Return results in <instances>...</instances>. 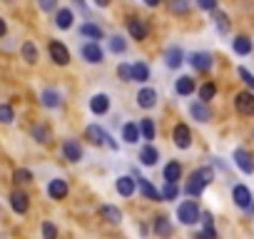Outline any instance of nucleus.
<instances>
[{
    "label": "nucleus",
    "instance_id": "48",
    "mask_svg": "<svg viewBox=\"0 0 254 239\" xmlns=\"http://www.w3.org/2000/svg\"><path fill=\"white\" fill-rule=\"evenodd\" d=\"M197 5H199L202 10H214V8H217V0H197Z\"/></svg>",
    "mask_w": 254,
    "mask_h": 239
},
{
    "label": "nucleus",
    "instance_id": "44",
    "mask_svg": "<svg viewBox=\"0 0 254 239\" xmlns=\"http://www.w3.org/2000/svg\"><path fill=\"white\" fill-rule=\"evenodd\" d=\"M117 75H120L125 82H130V80H132V65H117Z\"/></svg>",
    "mask_w": 254,
    "mask_h": 239
},
{
    "label": "nucleus",
    "instance_id": "42",
    "mask_svg": "<svg viewBox=\"0 0 254 239\" xmlns=\"http://www.w3.org/2000/svg\"><path fill=\"white\" fill-rule=\"evenodd\" d=\"M170 8H172V13H177V15H187V10H190V3H187V0H172V3H170Z\"/></svg>",
    "mask_w": 254,
    "mask_h": 239
},
{
    "label": "nucleus",
    "instance_id": "43",
    "mask_svg": "<svg viewBox=\"0 0 254 239\" xmlns=\"http://www.w3.org/2000/svg\"><path fill=\"white\" fill-rule=\"evenodd\" d=\"M125 48H127L125 38H120V35H112V38H110V50H112V53H125Z\"/></svg>",
    "mask_w": 254,
    "mask_h": 239
},
{
    "label": "nucleus",
    "instance_id": "35",
    "mask_svg": "<svg viewBox=\"0 0 254 239\" xmlns=\"http://www.w3.org/2000/svg\"><path fill=\"white\" fill-rule=\"evenodd\" d=\"M140 130H142V137H145L147 142H150V140H155V122H152L150 117H145L142 122H140Z\"/></svg>",
    "mask_w": 254,
    "mask_h": 239
},
{
    "label": "nucleus",
    "instance_id": "23",
    "mask_svg": "<svg viewBox=\"0 0 254 239\" xmlns=\"http://www.w3.org/2000/svg\"><path fill=\"white\" fill-rule=\"evenodd\" d=\"M175 90H177V95H182V97H187V95H192V92H194V80H192L190 75H182V77L177 80V85H175Z\"/></svg>",
    "mask_w": 254,
    "mask_h": 239
},
{
    "label": "nucleus",
    "instance_id": "32",
    "mask_svg": "<svg viewBox=\"0 0 254 239\" xmlns=\"http://www.w3.org/2000/svg\"><path fill=\"white\" fill-rule=\"evenodd\" d=\"M155 234H160V237H170V234H172V224H170L165 217H157V219H155Z\"/></svg>",
    "mask_w": 254,
    "mask_h": 239
},
{
    "label": "nucleus",
    "instance_id": "16",
    "mask_svg": "<svg viewBox=\"0 0 254 239\" xmlns=\"http://www.w3.org/2000/svg\"><path fill=\"white\" fill-rule=\"evenodd\" d=\"M135 187H137V179L135 177H117V192L122 197H132L135 194Z\"/></svg>",
    "mask_w": 254,
    "mask_h": 239
},
{
    "label": "nucleus",
    "instance_id": "37",
    "mask_svg": "<svg viewBox=\"0 0 254 239\" xmlns=\"http://www.w3.org/2000/svg\"><path fill=\"white\" fill-rule=\"evenodd\" d=\"M202 189H204V184H202L199 179H194V177H190V182H187V187H185V192H187L190 197H199V194H202Z\"/></svg>",
    "mask_w": 254,
    "mask_h": 239
},
{
    "label": "nucleus",
    "instance_id": "7",
    "mask_svg": "<svg viewBox=\"0 0 254 239\" xmlns=\"http://www.w3.org/2000/svg\"><path fill=\"white\" fill-rule=\"evenodd\" d=\"M232 197H234V204L239 207V209H247L249 204H252V192H249V187H244V184H234V189H232Z\"/></svg>",
    "mask_w": 254,
    "mask_h": 239
},
{
    "label": "nucleus",
    "instance_id": "26",
    "mask_svg": "<svg viewBox=\"0 0 254 239\" xmlns=\"http://www.w3.org/2000/svg\"><path fill=\"white\" fill-rule=\"evenodd\" d=\"M72 10H67V8H63V10H58V15H55V25L60 28V30H67V28H72Z\"/></svg>",
    "mask_w": 254,
    "mask_h": 239
},
{
    "label": "nucleus",
    "instance_id": "30",
    "mask_svg": "<svg viewBox=\"0 0 254 239\" xmlns=\"http://www.w3.org/2000/svg\"><path fill=\"white\" fill-rule=\"evenodd\" d=\"M192 177H194V179H199V182L207 187V184L214 179V172H212V167H199V170H194V172H192Z\"/></svg>",
    "mask_w": 254,
    "mask_h": 239
},
{
    "label": "nucleus",
    "instance_id": "45",
    "mask_svg": "<svg viewBox=\"0 0 254 239\" xmlns=\"http://www.w3.org/2000/svg\"><path fill=\"white\" fill-rule=\"evenodd\" d=\"M237 72H239V77H242V80H244V82H247V85H249V87L254 90V75H252V72H249L247 67H239Z\"/></svg>",
    "mask_w": 254,
    "mask_h": 239
},
{
    "label": "nucleus",
    "instance_id": "6",
    "mask_svg": "<svg viewBox=\"0 0 254 239\" xmlns=\"http://www.w3.org/2000/svg\"><path fill=\"white\" fill-rule=\"evenodd\" d=\"M234 107H237V112H242V115H254V95H252V92H237Z\"/></svg>",
    "mask_w": 254,
    "mask_h": 239
},
{
    "label": "nucleus",
    "instance_id": "4",
    "mask_svg": "<svg viewBox=\"0 0 254 239\" xmlns=\"http://www.w3.org/2000/svg\"><path fill=\"white\" fill-rule=\"evenodd\" d=\"M80 53H82V58H85L87 62H92V65H100V62L105 60V53H102V48H100L97 43H85Z\"/></svg>",
    "mask_w": 254,
    "mask_h": 239
},
{
    "label": "nucleus",
    "instance_id": "47",
    "mask_svg": "<svg viewBox=\"0 0 254 239\" xmlns=\"http://www.w3.org/2000/svg\"><path fill=\"white\" fill-rule=\"evenodd\" d=\"M38 5L45 10V13H50V10H55V5H58V0H38Z\"/></svg>",
    "mask_w": 254,
    "mask_h": 239
},
{
    "label": "nucleus",
    "instance_id": "5",
    "mask_svg": "<svg viewBox=\"0 0 254 239\" xmlns=\"http://www.w3.org/2000/svg\"><path fill=\"white\" fill-rule=\"evenodd\" d=\"M234 162H237V167H239L244 175H252V172H254V160H252V155H249L244 147H237V150H234Z\"/></svg>",
    "mask_w": 254,
    "mask_h": 239
},
{
    "label": "nucleus",
    "instance_id": "1",
    "mask_svg": "<svg viewBox=\"0 0 254 239\" xmlns=\"http://www.w3.org/2000/svg\"><path fill=\"white\" fill-rule=\"evenodd\" d=\"M199 217H202V212H199L197 202H192V199H187L177 207V219L182 224H194V222H199Z\"/></svg>",
    "mask_w": 254,
    "mask_h": 239
},
{
    "label": "nucleus",
    "instance_id": "2",
    "mask_svg": "<svg viewBox=\"0 0 254 239\" xmlns=\"http://www.w3.org/2000/svg\"><path fill=\"white\" fill-rule=\"evenodd\" d=\"M85 137H87L92 145H110L112 150H117V142H112V140H110V135H107L100 125H90V127L85 130Z\"/></svg>",
    "mask_w": 254,
    "mask_h": 239
},
{
    "label": "nucleus",
    "instance_id": "40",
    "mask_svg": "<svg viewBox=\"0 0 254 239\" xmlns=\"http://www.w3.org/2000/svg\"><path fill=\"white\" fill-rule=\"evenodd\" d=\"M13 117H15V112H13L10 105H0V122H3V125H10Z\"/></svg>",
    "mask_w": 254,
    "mask_h": 239
},
{
    "label": "nucleus",
    "instance_id": "50",
    "mask_svg": "<svg viewBox=\"0 0 254 239\" xmlns=\"http://www.w3.org/2000/svg\"><path fill=\"white\" fill-rule=\"evenodd\" d=\"M112 3V0H95V5H100V8H107Z\"/></svg>",
    "mask_w": 254,
    "mask_h": 239
},
{
    "label": "nucleus",
    "instance_id": "15",
    "mask_svg": "<svg viewBox=\"0 0 254 239\" xmlns=\"http://www.w3.org/2000/svg\"><path fill=\"white\" fill-rule=\"evenodd\" d=\"M48 194H50V199H65L67 197V182L65 179H53L48 184Z\"/></svg>",
    "mask_w": 254,
    "mask_h": 239
},
{
    "label": "nucleus",
    "instance_id": "18",
    "mask_svg": "<svg viewBox=\"0 0 254 239\" xmlns=\"http://www.w3.org/2000/svg\"><path fill=\"white\" fill-rule=\"evenodd\" d=\"M90 110H92L95 115H105V112L110 110V97H107V95H102V92H100V95H95V97L90 100Z\"/></svg>",
    "mask_w": 254,
    "mask_h": 239
},
{
    "label": "nucleus",
    "instance_id": "31",
    "mask_svg": "<svg viewBox=\"0 0 254 239\" xmlns=\"http://www.w3.org/2000/svg\"><path fill=\"white\" fill-rule=\"evenodd\" d=\"M180 175H182V167H180L177 162H170V165L165 167V182H177Z\"/></svg>",
    "mask_w": 254,
    "mask_h": 239
},
{
    "label": "nucleus",
    "instance_id": "10",
    "mask_svg": "<svg viewBox=\"0 0 254 239\" xmlns=\"http://www.w3.org/2000/svg\"><path fill=\"white\" fill-rule=\"evenodd\" d=\"M172 137H175V145H177L180 150H187V147L192 145V132H190L187 125H177L175 132H172Z\"/></svg>",
    "mask_w": 254,
    "mask_h": 239
},
{
    "label": "nucleus",
    "instance_id": "46",
    "mask_svg": "<svg viewBox=\"0 0 254 239\" xmlns=\"http://www.w3.org/2000/svg\"><path fill=\"white\" fill-rule=\"evenodd\" d=\"M43 237H48V239L58 237V229H55V224H50V222H43Z\"/></svg>",
    "mask_w": 254,
    "mask_h": 239
},
{
    "label": "nucleus",
    "instance_id": "14",
    "mask_svg": "<svg viewBox=\"0 0 254 239\" xmlns=\"http://www.w3.org/2000/svg\"><path fill=\"white\" fill-rule=\"evenodd\" d=\"M137 105H140V107H145V110L155 107V105H157V90H152V87L140 90V95H137Z\"/></svg>",
    "mask_w": 254,
    "mask_h": 239
},
{
    "label": "nucleus",
    "instance_id": "22",
    "mask_svg": "<svg viewBox=\"0 0 254 239\" xmlns=\"http://www.w3.org/2000/svg\"><path fill=\"white\" fill-rule=\"evenodd\" d=\"M80 35H85V38H90V40H102V38H105L102 28L95 25V23H85V25H80Z\"/></svg>",
    "mask_w": 254,
    "mask_h": 239
},
{
    "label": "nucleus",
    "instance_id": "39",
    "mask_svg": "<svg viewBox=\"0 0 254 239\" xmlns=\"http://www.w3.org/2000/svg\"><path fill=\"white\" fill-rule=\"evenodd\" d=\"M162 197H165V202H167V199H177V197H180V187H177V182H167L165 189H162Z\"/></svg>",
    "mask_w": 254,
    "mask_h": 239
},
{
    "label": "nucleus",
    "instance_id": "24",
    "mask_svg": "<svg viewBox=\"0 0 254 239\" xmlns=\"http://www.w3.org/2000/svg\"><path fill=\"white\" fill-rule=\"evenodd\" d=\"M40 100H43V105H45V107H50V110L63 105V97H60V92H58V90H43Z\"/></svg>",
    "mask_w": 254,
    "mask_h": 239
},
{
    "label": "nucleus",
    "instance_id": "36",
    "mask_svg": "<svg viewBox=\"0 0 254 239\" xmlns=\"http://www.w3.org/2000/svg\"><path fill=\"white\" fill-rule=\"evenodd\" d=\"M33 137L38 140V142H50V130H48V125H35L33 127Z\"/></svg>",
    "mask_w": 254,
    "mask_h": 239
},
{
    "label": "nucleus",
    "instance_id": "52",
    "mask_svg": "<svg viewBox=\"0 0 254 239\" xmlns=\"http://www.w3.org/2000/svg\"><path fill=\"white\" fill-rule=\"evenodd\" d=\"M145 3H147L150 8H155V5H160V0H145Z\"/></svg>",
    "mask_w": 254,
    "mask_h": 239
},
{
    "label": "nucleus",
    "instance_id": "19",
    "mask_svg": "<svg viewBox=\"0 0 254 239\" xmlns=\"http://www.w3.org/2000/svg\"><path fill=\"white\" fill-rule=\"evenodd\" d=\"M100 217L107 219L110 224H120V222H122V212H120L117 207H112V204H102V207H100Z\"/></svg>",
    "mask_w": 254,
    "mask_h": 239
},
{
    "label": "nucleus",
    "instance_id": "38",
    "mask_svg": "<svg viewBox=\"0 0 254 239\" xmlns=\"http://www.w3.org/2000/svg\"><path fill=\"white\" fill-rule=\"evenodd\" d=\"M214 92H217V87H214V82H204V85L199 87V100H204V102H209V100L214 97Z\"/></svg>",
    "mask_w": 254,
    "mask_h": 239
},
{
    "label": "nucleus",
    "instance_id": "49",
    "mask_svg": "<svg viewBox=\"0 0 254 239\" xmlns=\"http://www.w3.org/2000/svg\"><path fill=\"white\" fill-rule=\"evenodd\" d=\"M5 33H8V25H5V20H3V18H0V38H3Z\"/></svg>",
    "mask_w": 254,
    "mask_h": 239
},
{
    "label": "nucleus",
    "instance_id": "20",
    "mask_svg": "<svg viewBox=\"0 0 254 239\" xmlns=\"http://www.w3.org/2000/svg\"><path fill=\"white\" fill-rule=\"evenodd\" d=\"M165 62H167V67H180L182 62H185V53L180 50V48H170L167 53H165Z\"/></svg>",
    "mask_w": 254,
    "mask_h": 239
},
{
    "label": "nucleus",
    "instance_id": "17",
    "mask_svg": "<svg viewBox=\"0 0 254 239\" xmlns=\"http://www.w3.org/2000/svg\"><path fill=\"white\" fill-rule=\"evenodd\" d=\"M140 135H142V130H140L137 122H127V125L122 127V140L130 142V145H135V142L140 140Z\"/></svg>",
    "mask_w": 254,
    "mask_h": 239
},
{
    "label": "nucleus",
    "instance_id": "11",
    "mask_svg": "<svg viewBox=\"0 0 254 239\" xmlns=\"http://www.w3.org/2000/svg\"><path fill=\"white\" fill-rule=\"evenodd\" d=\"M10 207H13V212H18V214H25V212H28V207H30V197H28L25 192L15 189V192L10 194Z\"/></svg>",
    "mask_w": 254,
    "mask_h": 239
},
{
    "label": "nucleus",
    "instance_id": "13",
    "mask_svg": "<svg viewBox=\"0 0 254 239\" xmlns=\"http://www.w3.org/2000/svg\"><path fill=\"white\" fill-rule=\"evenodd\" d=\"M127 30H130V35L135 38V40H145L147 38V25L140 20V18H130V20H127Z\"/></svg>",
    "mask_w": 254,
    "mask_h": 239
},
{
    "label": "nucleus",
    "instance_id": "8",
    "mask_svg": "<svg viewBox=\"0 0 254 239\" xmlns=\"http://www.w3.org/2000/svg\"><path fill=\"white\" fill-rule=\"evenodd\" d=\"M50 58H53V62H58V65H67V62H70L67 48H65L63 43H58V40L50 43Z\"/></svg>",
    "mask_w": 254,
    "mask_h": 239
},
{
    "label": "nucleus",
    "instance_id": "34",
    "mask_svg": "<svg viewBox=\"0 0 254 239\" xmlns=\"http://www.w3.org/2000/svg\"><path fill=\"white\" fill-rule=\"evenodd\" d=\"M13 182L15 184H28V182H33V172L25 170V167H20V170L13 172Z\"/></svg>",
    "mask_w": 254,
    "mask_h": 239
},
{
    "label": "nucleus",
    "instance_id": "21",
    "mask_svg": "<svg viewBox=\"0 0 254 239\" xmlns=\"http://www.w3.org/2000/svg\"><path fill=\"white\" fill-rule=\"evenodd\" d=\"M157 160H160V152H157V147H152V145H145L142 150H140V162L142 165H157Z\"/></svg>",
    "mask_w": 254,
    "mask_h": 239
},
{
    "label": "nucleus",
    "instance_id": "28",
    "mask_svg": "<svg viewBox=\"0 0 254 239\" xmlns=\"http://www.w3.org/2000/svg\"><path fill=\"white\" fill-rule=\"evenodd\" d=\"M212 18H214V25H217V30H219L222 35H227V33H229V18H227L222 10H217V8L212 10Z\"/></svg>",
    "mask_w": 254,
    "mask_h": 239
},
{
    "label": "nucleus",
    "instance_id": "51",
    "mask_svg": "<svg viewBox=\"0 0 254 239\" xmlns=\"http://www.w3.org/2000/svg\"><path fill=\"white\" fill-rule=\"evenodd\" d=\"M72 3H75L77 8H82V13H87V8H85V0H72Z\"/></svg>",
    "mask_w": 254,
    "mask_h": 239
},
{
    "label": "nucleus",
    "instance_id": "25",
    "mask_svg": "<svg viewBox=\"0 0 254 239\" xmlns=\"http://www.w3.org/2000/svg\"><path fill=\"white\" fill-rule=\"evenodd\" d=\"M190 112H192L194 120H199V122H209V117H212L209 110H207V105H204V100H202V102H192Z\"/></svg>",
    "mask_w": 254,
    "mask_h": 239
},
{
    "label": "nucleus",
    "instance_id": "27",
    "mask_svg": "<svg viewBox=\"0 0 254 239\" xmlns=\"http://www.w3.org/2000/svg\"><path fill=\"white\" fill-rule=\"evenodd\" d=\"M232 48H234L237 55H249V53H252V40H249L247 35H239V38H234Z\"/></svg>",
    "mask_w": 254,
    "mask_h": 239
},
{
    "label": "nucleus",
    "instance_id": "33",
    "mask_svg": "<svg viewBox=\"0 0 254 239\" xmlns=\"http://www.w3.org/2000/svg\"><path fill=\"white\" fill-rule=\"evenodd\" d=\"M23 58H25L30 65H35V62H38V48H35V43H30V40H28V43L23 45Z\"/></svg>",
    "mask_w": 254,
    "mask_h": 239
},
{
    "label": "nucleus",
    "instance_id": "29",
    "mask_svg": "<svg viewBox=\"0 0 254 239\" xmlns=\"http://www.w3.org/2000/svg\"><path fill=\"white\" fill-rule=\"evenodd\" d=\"M132 80H137V82H147V80H150V67H147V62H135V65H132Z\"/></svg>",
    "mask_w": 254,
    "mask_h": 239
},
{
    "label": "nucleus",
    "instance_id": "12",
    "mask_svg": "<svg viewBox=\"0 0 254 239\" xmlns=\"http://www.w3.org/2000/svg\"><path fill=\"white\" fill-rule=\"evenodd\" d=\"M63 155H65V160H70V162H80V160H82V147H80L75 140H65V142H63Z\"/></svg>",
    "mask_w": 254,
    "mask_h": 239
},
{
    "label": "nucleus",
    "instance_id": "41",
    "mask_svg": "<svg viewBox=\"0 0 254 239\" xmlns=\"http://www.w3.org/2000/svg\"><path fill=\"white\" fill-rule=\"evenodd\" d=\"M202 222H204V237L214 239L217 232H214V227H212V214H209V212H202Z\"/></svg>",
    "mask_w": 254,
    "mask_h": 239
},
{
    "label": "nucleus",
    "instance_id": "9",
    "mask_svg": "<svg viewBox=\"0 0 254 239\" xmlns=\"http://www.w3.org/2000/svg\"><path fill=\"white\" fill-rule=\"evenodd\" d=\"M190 65L197 70V72H207L212 67V55L209 53H192L190 55Z\"/></svg>",
    "mask_w": 254,
    "mask_h": 239
},
{
    "label": "nucleus",
    "instance_id": "3",
    "mask_svg": "<svg viewBox=\"0 0 254 239\" xmlns=\"http://www.w3.org/2000/svg\"><path fill=\"white\" fill-rule=\"evenodd\" d=\"M135 179H137V187H140V192L145 194V199H152V202H165V197H162V192L150 182V179H145L140 172H135Z\"/></svg>",
    "mask_w": 254,
    "mask_h": 239
}]
</instances>
